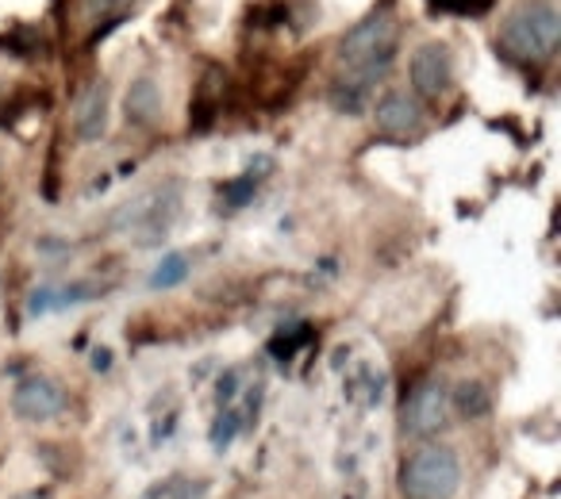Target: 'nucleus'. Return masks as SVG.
<instances>
[{"label":"nucleus","mask_w":561,"mask_h":499,"mask_svg":"<svg viewBox=\"0 0 561 499\" xmlns=\"http://www.w3.org/2000/svg\"><path fill=\"white\" fill-rule=\"evenodd\" d=\"M400 27L392 16L374 12L362 24H354L339 43V70L335 85H331V108L343 116H362L374 101L377 81L389 73L392 58H397Z\"/></svg>","instance_id":"f257e3e1"},{"label":"nucleus","mask_w":561,"mask_h":499,"mask_svg":"<svg viewBox=\"0 0 561 499\" xmlns=\"http://www.w3.org/2000/svg\"><path fill=\"white\" fill-rule=\"evenodd\" d=\"M561 43V12L546 0H523L500 24V50L515 62L538 66L558 50Z\"/></svg>","instance_id":"f03ea898"},{"label":"nucleus","mask_w":561,"mask_h":499,"mask_svg":"<svg viewBox=\"0 0 561 499\" xmlns=\"http://www.w3.org/2000/svg\"><path fill=\"white\" fill-rule=\"evenodd\" d=\"M397 484L404 499H454L461 484V461L450 445H420L400 461Z\"/></svg>","instance_id":"7ed1b4c3"},{"label":"nucleus","mask_w":561,"mask_h":499,"mask_svg":"<svg viewBox=\"0 0 561 499\" xmlns=\"http://www.w3.org/2000/svg\"><path fill=\"white\" fill-rule=\"evenodd\" d=\"M450 415H454L450 411V392H446L438 381H427L404 399V415H400V422H404L408 438L427 442V438H438L446 427H450Z\"/></svg>","instance_id":"20e7f679"},{"label":"nucleus","mask_w":561,"mask_h":499,"mask_svg":"<svg viewBox=\"0 0 561 499\" xmlns=\"http://www.w3.org/2000/svg\"><path fill=\"white\" fill-rule=\"evenodd\" d=\"M66 388L55 381V376H24V381L16 384V392H12V411H16V419L24 422H50L58 419V415L66 411Z\"/></svg>","instance_id":"39448f33"},{"label":"nucleus","mask_w":561,"mask_h":499,"mask_svg":"<svg viewBox=\"0 0 561 499\" xmlns=\"http://www.w3.org/2000/svg\"><path fill=\"white\" fill-rule=\"evenodd\" d=\"M408 78H412V93L423 101H438L454 81V58L446 43H420L408 62Z\"/></svg>","instance_id":"423d86ee"},{"label":"nucleus","mask_w":561,"mask_h":499,"mask_svg":"<svg viewBox=\"0 0 561 499\" xmlns=\"http://www.w3.org/2000/svg\"><path fill=\"white\" fill-rule=\"evenodd\" d=\"M374 124H377V131L389 135V139H415V135L423 131V124H427L423 101L415 93H408V89H389V93L377 96Z\"/></svg>","instance_id":"0eeeda50"},{"label":"nucleus","mask_w":561,"mask_h":499,"mask_svg":"<svg viewBox=\"0 0 561 499\" xmlns=\"http://www.w3.org/2000/svg\"><path fill=\"white\" fill-rule=\"evenodd\" d=\"M108 131V81H93L73 108V135L81 142H101Z\"/></svg>","instance_id":"6e6552de"},{"label":"nucleus","mask_w":561,"mask_h":499,"mask_svg":"<svg viewBox=\"0 0 561 499\" xmlns=\"http://www.w3.org/2000/svg\"><path fill=\"white\" fill-rule=\"evenodd\" d=\"M124 116L127 124L135 127H154L162 119V89L150 73H139V78L127 85V96H124Z\"/></svg>","instance_id":"1a4fd4ad"},{"label":"nucleus","mask_w":561,"mask_h":499,"mask_svg":"<svg viewBox=\"0 0 561 499\" xmlns=\"http://www.w3.org/2000/svg\"><path fill=\"white\" fill-rule=\"evenodd\" d=\"M450 411H458L461 419H481V415L492 411V396L481 381H461L458 388L450 392Z\"/></svg>","instance_id":"9d476101"},{"label":"nucleus","mask_w":561,"mask_h":499,"mask_svg":"<svg viewBox=\"0 0 561 499\" xmlns=\"http://www.w3.org/2000/svg\"><path fill=\"white\" fill-rule=\"evenodd\" d=\"M185 277H188L185 254H165V258L154 266V274H150V289H173V285H181Z\"/></svg>","instance_id":"9b49d317"},{"label":"nucleus","mask_w":561,"mask_h":499,"mask_svg":"<svg viewBox=\"0 0 561 499\" xmlns=\"http://www.w3.org/2000/svg\"><path fill=\"white\" fill-rule=\"evenodd\" d=\"M250 193H254V181H250V177H242V181H231V185L224 188V196H227V200L234 204V208H239V204H247V200H250Z\"/></svg>","instance_id":"f8f14e48"},{"label":"nucleus","mask_w":561,"mask_h":499,"mask_svg":"<svg viewBox=\"0 0 561 499\" xmlns=\"http://www.w3.org/2000/svg\"><path fill=\"white\" fill-rule=\"evenodd\" d=\"M116 4H124V0H85V12L89 16H104V12H112Z\"/></svg>","instance_id":"ddd939ff"},{"label":"nucleus","mask_w":561,"mask_h":499,"mask_svg":"<svg viewBox=\"0 0 561 499\" xmlns=\"http://www.w3.org/2000/svg\"><path fill=\"white\" fill-rule=\"evenodd\" d=\"M16 499H50L47 491H24V496H16Z\"/></svg>","instance_id":"4468645a"}]
</instances>
